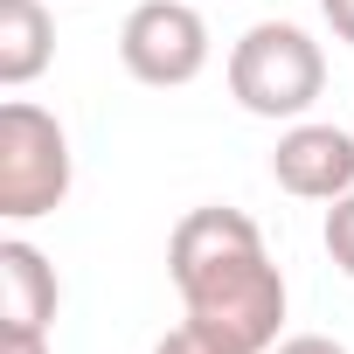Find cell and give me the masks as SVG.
I'll return each mask as SVG.
<instances>
[{
	"label": "cell",
	"instance_id": "cell-4",
	"mask_svg": "<svg viewBox=\"0 0 354 354\" xmlns=\"http://www.w3.org/2000/svg\"><path fill=\"white\" fill-rule=\"evenodd\" d=\"M209 56H216V35H209V21H202L195 0H139V8L125 15V28H118L125 77H139L153 91L195 84L209 70Z\"/></svg>",
	"mask_w": 354,
	"mask_h": 354
},
{
	"label": "cell",
	"instance_id": "cell-3",
	"mask_svg": "<svg viewBox=\"0 0 354 354\" xmlns=\"http://www.w3.org/2000/svg\"><path fill=\"white\" fill-rule=\"evenodd\" d=\"M70 181H77V160L63 118L42 111L35 97H8L0 104V216L8 223L56 216L70 202Z\"/></svg>",
	"mask_w": 354,
	"mask_h": 354
},
{
	"label": "cell",
	"instance_id": "cell-6",
	"mask_svg": "<svg viewBox=\"0 0 354 354\" xmlns=\"http://www.w3.org/2000/svg\"><path fill=\"white\" fill-rule=\"evenodd\" d=\"M63 306L56 264L28 236H0V333H49Z\"/></svg>",
	"mask_w": 354,
	"mask_h": 354
},
{
	"label": "cell",
	"instance_id": "cell-9",
	"mask_svg": "<svg viewBox=\"0 0 354 354\" xmlns=\"http://www.w3.org/2000/svg\"><path fill=\"white\" fill-rule=\"evenodd\" d=\"M271 354H347V347H340L333 333H285Z\"/></svg>",
	"mask_w": 354,
	"mask_h": 354
},
{
	"label": "cell",
	"instance_id": "cell-5",
	"mask_svg": "<svg viewBox=\"0 0 354 354\" xmlns=\"http://www.w3.org/2000/svg\"><path fill=\"white\" fill-rule=\"evenodd\" d=\"M271 181L292 202H340L354 188V132H340L326 118H292L271 153Z\"/></svg>",
	"mask_w": 354,
	"mask_h": 354
},
{
	"label": "cell",
	"instance_id": "cell-10",
	"mask_svg": "<svg viewBox=\"0 0 354 354\" xmlns=\"http://www.w3.org/2000/svg\"><path fill=\"white\" fill-rule=\"evenodd\" d=\"M153 354H223V347H209V340H202L195 326H174V333H167V340H160Z\"/></svg>",
	"mask_w": 354,
	"mask_h": 354
},
{
	"label": "cell",
	"instance_id": "cell-7",
	"mask_svg": "<svg viewBox=\"0 0 354 354\" xmlns=\"http://www.w3.org/2000/svg\"><path fill=\"white\" fill-rule=\"evenodd\" d=\"M56 63V15L49 0H0V84L21 91Z\"/></svg>",
	"mask_w": 354,
	"mask_h": 354
},
{
	"label": "cell",
	"instance_id": "cell-11",
	"mask_svg": "<svg viewBox=\"0 0 354 354\" xmlns=\"http://www.w3.org/2000/svg\"><path fill=\"white\" fill-rule=\"evenodd\" d=\"M319 15H326V28L354 49V0H319Z\"/></svg>",
	"mask_w": 354,
	"mask_h": 354
},
{
	"label": "cell",
	"instance_id": "cell-1",
	"mask_svg": "<svg viewBox=\"0 0 354 354\" xmlns=\"http://www.w3.org/2000/svg\"><path fill=\"white\" fill-rule=\"evenodd\" d=\"M167 278L181 292V326L223 354H271L285 340V271L243 209H188L167 236Z\"/></svg>",
	"mask_w": 354,
	"mask_h": 354
},
{
	"label": "cell",
	"instance_id": "cell-12",
	"mask_svg": "<svg viewBox=\"0 0 354 354\" xmlns=\"http://www.w3.org/2000/svg\"><path fill=\"white\" fill-rule=\"evenodd\" d=\"M0 354H56L49 333H0Z\"/></svg>",
	"mask_w": 354,
	"mask_h": 354
},
{
	"label": "cell",
	"instance_id": "cell-8",
	"mask_svg": "<svg viewBox=\"0 0 354 354\" xmlns=\"http://www.w3.org/2000/svg\"><path fill=\"white\" fill-rule=\"evenodd\" d=\"M319 243H326L333 271H340V278H354V188H347L340 202H326V223H319Z\"/></svg>",
	"mask_w": 354,
	"mask_h": 354
},
{
	"label": "cell",
	"instance_id": "cell-2",
	"mask_svg": "<svg viewBox=\"0 0 354 354\" xmlns=\"http://www.w3.org/2000/svg\"><path fill=\"white\" fill-rule=\"evenodd\" d=\"M326 91V49L299 28V21H257L236 35L230 49V97L250 111V118H271V125H292L319 104Z\"/></svg>",
	"mask_w": 354,
	"mask_h": 354
}]
</instances>
